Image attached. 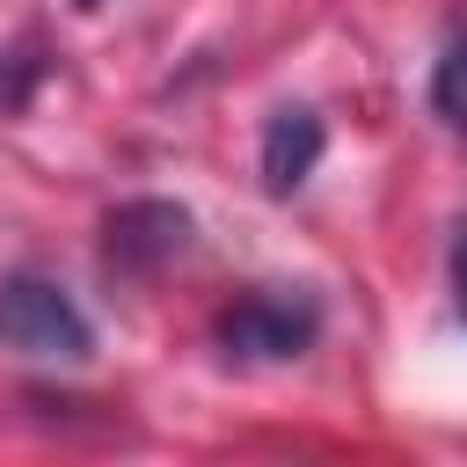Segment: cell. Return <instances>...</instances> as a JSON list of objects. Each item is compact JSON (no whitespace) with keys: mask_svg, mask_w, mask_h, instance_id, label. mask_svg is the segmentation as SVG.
Returning <instances> with one entry per match:
<instances>
[{"mask_svg":"<svg viewBox=\"0 0 467 467\" xmlns=\"http://www.w3.org/2000/svg\"><path fill=\"white\" fill-rule=\"evenodd\" d=\"M0 350L36 358V365H80L95 350V328H88V314L73 306V292L58 277L7 270L0 277Z\"/></svg>","mask_w":467,"mask_h":467,"instance_id":"1","label":"cell"},{"mask_svg":"<svg viewBox=\"0 0 467 467\" xmlns=\"http://www.w3.org/2000/svg\"><path fill=\"white\" fill-rule=\"evenodd\" d=\"M190 248V212L175 197H124L102 219V263L117 277H153Z\"/></svg>","mask_w":467,"mask_h":467,"instance_id":"3","label":"cell"},{"mask_svg":"<svg viewBox=\"0 0 467 467\" xmlns=\"http://www.w3.org/2000/svg\"><path fill=\"white\" fill-rule=\"evenodd\" d=\"M431 109H438V124L467 131V22L445 36V51L431 66Z\"/></svg>","mask_w":467,"mask_h":467,"instance_id":"5","label":"cell"},{"mask_svg":"<svg viewBox=\"0 0 467 467\" xmlns=\"http://www.w3.org/2000/svg\"><path fill=\"white\" fill-rule=\"evenodd\" d=\"M314 336H321V306H314V292H292V285H263V292H248L219 314V350L241 358V365L306 358Z\"/></svg>","mask_w":467,"mask_h":467,"instance_id":"2","label":"cell"},{"mask_svg":"<svg viewBox=\"0 0 467 467\" xmlns=\"http://www.w3.org/2000/svg\"><path fill=\"white\" fill-rule=\"evenodd\" d=\"M73 7H80V15H95V7H102V0H73Z\"/></svg>","mask_w":467,"mask_h":467,"instance_id":"7","label":"cell"},{"mask_svg":"<svg viewBox=\"0 0 467 467\" xmlns=\"http://www.w3.org/2000/svg\"><path fill=\"white\" fill-rule=\"evenodd\" d=\"M321 146H328V131H321V117H314L306 102L270 109V124H263V153H255L263 190H270V197H292V190L321 168Z\"/></svg>","mask_w":467,"mask_h":467,"instance_id":"4","label":"cell"},{"mask_svg":"<svg viewBox=\"0 0 467 467\" xmlns=\"http://www.w3.org/2000/svg\"><path fill=\"white\" fill-rule=\"evenodd\" d=\"M452 299H460V314H467V219L452 226Z\"/></svg>","mask_w":467,"mask_h":467,"instance_id":"6","label":"cell"}]
</instances>
